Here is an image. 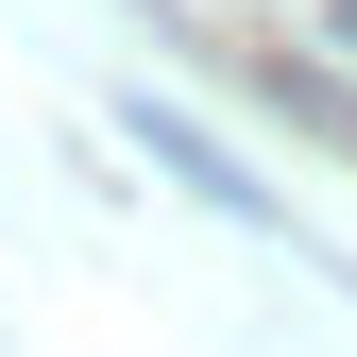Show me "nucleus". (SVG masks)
Here are the masks:
<instances>
[]
</instances>
